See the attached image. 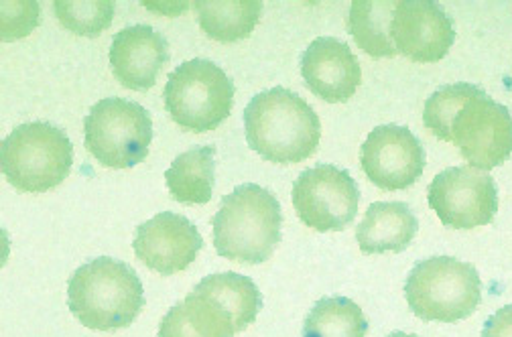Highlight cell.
I'll list each match as a JSON object with an SVG mask.
<instances>
[{
    "label": "cell",
    "mask_w": 512,
    "mask_h": 337,
    "mask_svg": "<svg viewBox=\"0 0 512 337\" xmlns=\"http://www.w3.org/2000/svg\"><path fill=\"white\" fill-rule=\"evenodd\" d=\"M74 317L96 331H118L131 325L145 307V289L133 266L100 256L82 264L68 283Z\"/></svg>",
    "instance_id": "cell-3"
},
{
    "label": "cell",
    "mask_w": 512,
    "mask_h": 337,
    "mask_svg": "<svg viewBox=\"0 0 512 337\" xmlns=\"http://www.w3.org/2000/svg\"><path fill=\"white\" fill-rule=\"evenodd\" d=\"M236 333H240L236 319L198 285L165 313L159 325V337H234Z\"/></svg>",
    "instance_id": "cell-16"
},
{
    "label": "cell",
    "mask_w": 512,
    "mask_h": 337,
    "mask_svg": "<svg viewBox=\"0 0 512 337\" xmlns=\"http://www.w3.org/2000/svg\"><path fill=\"white\" fill-rule=\"evenodd\" d=\"M301 76L315 96L330 104H342L358 92L362 67L348 43L317 37L301 57Z\"/></svg>",
    "instance_id": "cell-14"
},
{
    "label": "cell",
    "mask_w": 512,
    "mask_h": 337,
    "mask_svg": "<svg viewBox=\"0 0 512 337\" xmlns=\"http://www.w3.org/2000/svg\"><path fill=\"white\" fill-rule=\"evenodd\" d=\"M482 337H512V305L498 309L486 319Z\"/></svg>",
    "instance_id": "cell-25"
},
{
    "label": "cell",
    "mask_w": 512,
    "mask_h": 337,
    "mask_svg": "<svg viewBox=\"0 0 512 337\" xmlns=\"http://www.w3.org/2000/svg\"><path fill=\"white\" fill-rule=\"evenodd\" d=\"M291 197L301 224L317 232H342L358 214L360 189L348 171L324 163L295 179Z\"/></svg>",
    "instance_id": "cell-9"
},
{
    "label": "cell",
    "mask_w": 512,
    "mask_h": 337,
    "mask_svg": "<svg viewBox=\"0 0 512 337\" xmlns=\"http://www.w3.org/2000/svg\"><path fill=\"white\" fill-rule=\"evenodd\" d=\"M202 31L220 43H234L246 39L263 15L261 0H198L194 3Z\"/></svg>",
    "instance_id": "cell-19"
},
{
    "label": "cell",
    "mask_w": 512,
    "mask_h": 337,
    "mask_svg": "<svg viewBox=\"0 0 512 337\" xmlns=\"http://www.w3.org/2000/svg\"><path fill=\"white\" fill-rule=\"evenodd\" d=\"M163 102L183 130L210 132L232 112L234 84L220 65L196 57L175 67L165 84Z\"/></svg>",
    "instance_id": "cell-7"
},
{
    "label": "cell",
    "mask_w": 512,
    "mask_h": 337,
    "mask_svg": "<svg viewBox=\"0 0 512 337\" xmlns=\"http://www.w3.org/2000/svg\"><path fill=\"white\" fill-rule=\"evenodd\" d=\"M423 124L439 141L454 143L480 171L496 169L512 155V114L480 86L458 82L437 88L425 102Z\"/></svg>",
    "instance_id": "cell-1"
},
{
    "label": "cell",
    "mask_w": 512,
    "mask_h": 337,
    "mask_svg": "<svg viewBox=\"0 0 512 337\" xmlns=\"http://www.w3.org/2000/svg\"><path fill=\"white\" fill-rule=\"evenodd\" d=\"M405 299L423 321L456 323L478 309L482 281L470 262L454 256H431L415 264L409 273Z\"/></svg>",
    "instance_id": "cell-5"
},
{
    "label": "cell",
    "mask_w": 512,
    "mask_h": 337,
    "mask_svg": "<svg viewBox=\"0 0 512 337\" xmlns=\"http://www.w3.org/2000/svg\"><path fill=\"white\" fill-rule=\"evenodd\" d=\"M200 289L210 293L222 303L228 313L236 319L238 329L244 331L263 309V295L252 279L238 273L210 275L198 283Z\"/></svg>",
    "instance_id": "cell-22"
},
{
    "label": "cell",
    "mask_w": 512,
    "mask_h": 337,
    "mask_svg": "<svg viewBox=\"0 0 512 337\" xmlns=\"http://www.w3.org/2000/svg\"><path fill=\"white\" fill-rule=\"evenodd\" d=\"M427 201L447 228L486 226L498 212V189L492 175L474 167H450L435 175Z\"/></svg>",
    "instance_id": "cell-10"
},
{
    "label": "cell",
    "mask_w": 512,
    "mask_h": 337,
    "mask_svg": "<svg viewBox=\"0 0 512 337\" xmlns=\"http://www.w3.org/2000/svg\"><path fill=\"white\" fill-rule=\"evenodd\" d=\"M389 337H419V335H413V333H405V331H395V333H391Z\"/></svg>",
    "instance_id": "cell-26"
},
{
    "label": "cell",
    "mask_w": 512,
    "mask_h": 337,
    "mask_svg": "<svg viewBox=\"0 0 512 337\" xmlns=\"http://www.w3.org/2000/svg\"><path fill=\"white\" fill-rule=\"evenodd\" d=\"M395 0H356L350 7L348 31L356 45L370 57H395L399 51L391 37Z\"/></svg>",
    "instance_id": "cell-20"
},
{
    "label": "cell",
    "mask_w": 512,
    "mask_h": 337,
    "mask_svg": "<svg viewBox=\"0 0 512 337\" xmlns=\"http://www.w3.org/2000/svg\"><path fill=\"white\" fill-rule=\"evenodd\" d=\"M86 149L100 165L131 169L143 163L153 143V120L139 104L124 98L96 102L84 118Z\"/></svg>",
    "instance_id": "cell-8"
},
{
    "label": "cell",
    "mask_w": 512,
    "mask_h": 337,
    "mask_svg": "<svg viewBox=\"0 0 512 337\" xmlns=\"http://www.w3.org/2000/svg\"><path fill=\"white\" fill-rule=\"evenodd\" d=\"M419 232L413 210L403 201H374L356 228V240L364 254L407 250Z\"/></svg>",
    "instance_id": "cell-17"
},
{
    "label": "cell",
    "mask_w": 512,
    "mask_h": 337,
    "mask_svg": "<svg viewBox=\"0 0 512 337\" xmlns=\"http://www.w3.org/2000/svg\"><path fill=\"white\" fill-rule=\"evenodd\" d=\"M360 163L366 177L382 191H405L423 175L427 155L407 126H376L362 143Z\"/></svg>",
    "instance_id": "cell-11"
},
{
    "label": "cell",
    "mask_w": 512,
    "mask_h": 337,
    "mask_svg": "<svg viewBox=\"0 0 512 337\" xmlns=\"http://www.w3.org/2000/svg\"><path fill=\"white\" fill-rule=\"evenodd\" d=\"M7 181L25 193H43L66 181L74 165L68 134L49 122L17 126L0 147Z\"/></svg>",
    "instance_id": "cell-6"
},
{
    "label": "cell",
    "mask_w": 512,
    "mask_h": 337,
    "mask_svg": "<svg viewBox=\"0 0 512 337\" xmlns=\"http://www.w3.org/2000/svg\"><path fill=\"white\" fill-rule=\"evenodd\" d=\"M57 21L68 31L82 37H98L104 29L110 27L114 19L112 0H59L53 5Z\"/></svg>",
    "instance_id": "cell-23"
},
{
    "label": "cell",
    "mask_w": 512,
    "mask_h": 337,
    "mask_svg": "<svg viewBox=\"0 0 512 337\" xmlns=\"http://www.w3.org/2000/svg\"><path fill=\"white\" fill-rule=\"evenodd\" d=\"M248 147L271 163H301L322 139L317 112L295 92L277 86L256 94L244 110Z\"/></svg>",
    "instance_id": "cell-2"
},
{
    "label": "cell",
    "mask_w": 512,
    "mask_h": 337,
    "mask_svg": "<svg viewBox=\"0 0 512 337\" xmlns=\"http://www.w3.org/2000/svg\"><path fill=\"white\" fill-rule=\"evenodd\" d=\"M167 61V39L149 25H131L116 33L112 39V74L128 90H151Z\"/></svg>",
    "instance_id": "cell-15"
},
{
    "label": "cell",
    "mask_w": 512,
    "mask_h": 337,
    "mask_svg": "<svg viewBox=\"0 0 512 337\" xmlns=\"http://www.w3.org/2000/svg\"><path fill=\"white\" fill-rule=\"evenodd\" d=\"M391 37L399 53L417 63L441 61L456 41V29L445 9L433 0L397 3Z\"/></svg>",
    "instance_id": "cell-12"
},
{
    "label": "cell",
    "mask_w": 512,
    "mask_h": 337,
    "mask_svg": "<svg viewBox=\"0 0 512 337\" xmlns=\"http://www.w3.org/2000/svg\"><path fill=\"white\" fill-rule=\"evenodd\" d=\"M204 240L194 222L185 216L163 212L141 224L133 248L151 271L167 277L185 271L196 260Z\"/></svg>",
    "instance_id": "cell-13"
},
{
    "label": "cell",
    "mask_w": 512,
    "mask_h": 337,
    "mask_svg": "<svg viewBox=\"0 0 512 337\" xmlns=\"http://www.w3.org/2000/svg\"><path fill=\"white\" fill-rule=\"evenodd\" d=\"M216 149L194 147L171 163L165 171V183L175 201L187 206H204L214 195Z\"/></svg>",
    "instance_id": "cell-18"
},
{
    "label": "cell",
    "mask_w": 512,
    "mask_h": 337,
    "mask_svg": "<svg viewBox=\"0 0 512 337\" xmlns=\"http://www.w3.org/2000/svg\"><path fill=\"white\" fill-rule=\"evenodd\" d=\"M281 226L279 199L261 185L244 183L222 197L212 220L214 246L228 260L261 264L281 244Z\"/></svg>",
    "instance_id": "cell-4"
},
{
    "label": "cell",
    "mask_w": 512,
    "mask_h": 337,
    "mask_svg": "<svg viewBox=\"0 0 512 337\" xmlns=\"http://www.w3.org/2000/svg\"><path fill=\"white\" fill-rule=\"evenodd\" d=\"M362 309L346 297L319 299L303 321V337H366Z\"/></svg>",
    "instance_id": "cell-21"
},
{
    "label": "cell",
    "mask_w": 512,
    "mask_h": 337,
    "mask_svg": "<svg viewBox=\"0 0 512 337\" xmlns=\"http://www.w3.org/2000/svg\"><path fill=\"white\" fill-rule=\"evenodd\" d=\"M37 3H19V13H3V39L15 41L19 37H27L37 27V9L27 13Z\"/></svg>",
    "instance_id": "cell-24"
}]
</instances>
